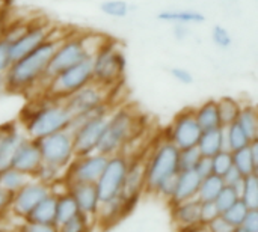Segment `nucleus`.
I'll list each match as a JSON object with an SVG mask.
<instances>
[{"instance_id": "obj_6", "label": "nucleus", "mask_w": 258, "mask_h": 232, "mask_svg": "<svg viewBox=\"0 0 258 232\" xmlns=\"http://www.w3.org/2000/svg\"><path fill=\"white\" fill-rule=\"evenodd\" d=\"M178 148L168 139L160 140L144 162L145 169V190L156 193L159 184L169 175L177 174L178 169Z\"/></svg>"}, {"instance_id": "obj_9", "label": "nucleus", "mask_w": 258, "mask_h": 232, "mask_svg": "<svg viewBox=\"0 0 258 232\" xmlns=\"http://www.w3.org/2000/svg\"><path fill=\"white\" fill-rule=\"evenodd\" d=\"M128 165H130V157L125 154H115L107 159V163L100 178L95 183L100 204L119 196Z\"/></svg>"}, {"instance_id": "obj_2", "label": "nucleus", "mask_w": 258, "mask_h": 232, "mask_svg": "<svg viewBox=\"0 0 258 232\" xmlns=\"http://www.w3.org/2000/svg\"><path fill=\"white\" fill-rule=\"evenodd\" d=\"M71 112L63 100L38 95L36 104L26 109L21 116L24 134L30 139H41L60 130H67L71 122Z\"/></svg>"}, {"instance_id": "obj_33", "label": "nucleus", "mask_w": 258, "mask_h": 232, "mask_svg": "<svg viewBox=\"0 0 258 232\" xmlns=\"http://www.w3.org/2000/svg\"><path fill=\"white\" fill-rule=\"evenodd\" d=\"M240 201L249 208L258 210V177L257 174L248 175L243 180V187L240 192Z\"/></svg>"}, {"instance_id": "obj_37", "label": "nucleus", "mask_w": 258, "mask_h": 232, "mask_svg": "<svg viewBox=\"0 0 258 232\" xmlns=\"http://www.w3.org/2000/svg\"><path fill=\"white\" fill-rule=\"evenodd\" d=\"M89 217L79 213L77 216L71 217L70 220L57 225V232H89Z\"/></svg>"}, {"instance_id": "obj_21", "label": "nucleus", "mask_w": 258, "mask_h": 232, "mask_svg": "<svg viewBox=\"0 0 258 232\" xmlns=\"http://www.w3.org/2000/svg\"><path fill=\"white\" fill-rule=\"evenodd\" d=\"M201 177L198 175V172L194 171H178V177H177V187L174 192L172 199L169 201V204H178V202H184L189 199H197V193L201 184Z\"/></svg>"}, {"instance_id": "obj_38", "label": "nucleus", "mask_w": 258, "mask_h": 232, "mask_svg": "<svg viewBox=\"0 0 258 232\" xmlns=\"http://www.w3.org/2000/svg\"><path fill=\"white\" fill-rule=\"evenodd\" d=\"M239 199H240V198H239L237 192H236L233 187L224 186V189L219 192V195L216 196V199H215L213 202H215L216 208L219 210V213L222 214V213L227 211L231 205H234Z\"/></svg>"}, {"instance_id": "obj_51", "label": "nucleus", "mask_w": 258, "mask_h": 232, "mask_svg": "<svg viewBox=\"0 0 258 232\" xmlns=\"http://www.w3.org/2000/svg\"><path fill=\"white\" fill-rule=\"evenodd\" d=\"M172 35H174V38H177L178 41L186 39V38L189 36V26H186V24H174Z\"/></svg>"}, {"instance_id": "obj_45", "label": "nucleus", "mask_w": 258, "mask_h": 232, "mask_svg": "<svg viewBox=\"0 0 258 232\" xmlns=\"http://www.w3.org/2000/svg\"><path fill=\"white\" fill-rule=\"evenodd\" d=\"M204 226H206V229L209 232H234V226L230 225L222 214L218 216L216 219H213L212 222H209Z\"/></svg>"}, {"instance_id": "obj_42", "label": "nucleus", "mask_w": 258, "mask_h": 232, "mask_svg": "<svg viewBox=\"0 0 258 232\" xmlns=\"http://www.w3.org/2000/svg\"><path fill=\"white\" fill-rule=\"evenodd\" d=\"M12 54H11V42L0 36V75H5V72L12 65Z\"/></svg>"}, {"instance_id": "obj_19", "label": "nucleus", "mask_w": 258, "mask_h": 232, "mask_svg": "<svg viewBox=\"0 0 258 232\" xmlns=\"http://www.w3.org/2000/svg\"><path fill=\"white\" fill-rule=\"evenodd\" d=\"M26 137L14 124H5L0 127V172L11 168L14 154Z\"/></svg>"}, {"instance_id": "obj_8", "label": "nucleus", "mask_w": 258, "mask_h": 232, "mask_svg": "<svg viewBox=\"0 0 258 232\" xmlns=\"http://www.w3.org/2000/svg\"><path fill=\"white\" fill-rule=\"evenodd\" d=\"M36 142H38V146L41 151L42 163L53 166L56 169H60L63 172H65L67 166L76 157L73 134L68 128L56 131L45 137H41Z\"/></svg>"}, {"instance_id": "obj_7", "label": "nucleus", "mask_w": 258, "mask_h": 232, "mask_svg": "<svg viewBox=\"0 0 258 232\" xmlns=\"http://www.w3.org/2000/svg\"><path fill=\"white\" fill-rule=\"evenodd\" d=\"M89 83H92V57L85 59L54 75L42 86V92L39 95L63 100Z\"/></svg>"}, {"instance_id": "obj_36", "label": "nucleus", "mask_w": 258, "mask_h": 232, "mask_svg": "<svg viewBox=\"0 0 258 232\" xmlns=\"http://www.w3.org/2000/svg\"><path fill=\"white\" fill-rule=\"evenodd\" d=\"M248 211H249V208L239 199L234 205H231L227 211H224L222 216L225 217V220L230 225H233L234 228H239V226H242V223H243Z\"/></svg>"}, {"instance_id": "obj_24", "label": "nucleus", "mask_w": 258, "mask_h": 232, "mask_svg": "<svg viewBox=\"0 0 258 232\" xmlns=\"http://www.w3.org/2000/svg\"><path fill=\"white\" fill-rule=\"evenodd\" d=\"M24 220L45 223V225H56V195L51 192L47 198H44Z\"/></svg>"}, {"instance_id": "obj_10", "label": "nucleus", "mask_w": 258, "mask_h": 232, "mask_svg": "<svg viewBox=\"0 0 258 232\" xmlns=\"http://www.w3.org/2000/svg\"><path fill=\"white\" fill-rule=\"evenodd\" d=\"M107 159H109L107 156L100 154L97 151L86 156H76L73 162L67 166L62 180L65 181V184H73V183L95 184L107 163Z\"/></svg>"}, {"instance_id": "obj_32", "label": "nucleus", "mask_w": 258, "mask_h": 232, "mask_svg": "<svg viewBox=\"0 0 258 232\" xmlns=\"http://www.w3.org/2000/svg\"><path fill=\"white\" fill-rule=\"evenodd\" d=\"M216 101H218V110H219V118H221L222 127H227V125L236 122L242 104L236 98H231V97H222Z\"/></svg>"}, {"instance_id": "obj_3", "label": "nucleus", "mask_w": 258, "mask_h": 232, "mask_svg": "<svg viewBox=\"0 0 258 232\" xmlns=\"http://www.w3.org/2000/svg\"><path fill=\"white\" fill-rule=\"evenodd\" d=\"M106 41H107V38H104L101 35H94V33L92 35H89V33L65 35L59 41L38 88H42L48 80H51L54 75H57L63 69H67L73 65H77L85 59L92 57L94 53Z\"/></svg>"}, {"instance_id": "obj_56", "label": "nucleus", "mask_w": 258, "mask_h": 232, "mask_svg": "<svg viewBox=\"0 0 258 232\" xmlns=\"http://www.w3.org/2000/svg\"><path fill=\"white\" fill-rule=\"evenodd\" d=\"M234 232H251V231L245 229L243 226H239V228H234Z\"/></svg>"}, {"instance_id": "obj_27", "label": "nucleus", "mask_w": 258, "mask_h": 232, "mask_svg": "<svg viewBox=\"0 0 258 232\" xmlns=\"http://www.w3.org/2000/svg\"><path fill=\"white\" fill-rule=\"evenodd\" d=\"M56 195V226L70 220L71 217L77 216L80 211H79V207L74 201V198L68 193V190H65L63 193Z\"/></svg>"}, {"instance_id": "obj_11", "label": "nucleus", "mask_w": 258, "mask_h": 232, "mask_svg": "<svg viewBox=\"0 0 258 232\" xmlns=\"http://www.w3.org/2000/svg\"><path fill=\"white\" fill-rule=\"evenodd\" d=\"M56 33H57V29L54 27L53 23H50L47 20L29 21V24H27L26 30L21 33V36L11 44L12 60H17V59L23 57L24 54L33 51L41 44H44L45 41L53 38Z\"/></svg>"}, {"instance_id": "obj_46", "label": "nucleus", "mask_w": 258, "mask_h": 232, "mask_svg": "<svg viewBox=\"0 0 258 232\" xmlns=\"http://www.w3.org/2000/svg\"><path fill=\"white\" fill-rule=\"evenodd\" d=\"M171 75L174 77V80H177L181 85H192L195 80L194 74L187 68H183V66H174L171 69Z\"/></svg>"}, {"instance_id": "obj_50", "label": "nucleus", "mask_w": 258, "mask_h": 232, "mask_svg": "<svg viewBox=\"0 0 258 232\" xmlns=\"http://www.w3.org/2000/svg\"><path fill=\"white\" fill-rule=\"evenodd\" d=\"M11 198H12L11 193H8V192H5L3 189H0V217H2L6 211H9Z\"/></svg>"}, {"instance_id": "obj_18", "label": "nucleus", "mask_w": 258, "mask_h": 232, "mask_svg": "<svg viewBox=\"0 0 258 232\" xmlns=\"http://www.w3.org/2000/svg\"><path fill=\"white\" fill-rule=\"evenodd\" d=\"M68 193L74 198L79 211L85 216L97 217L98 208H100V198L95 184L91 183H73L67 184Z\"/></svg>"}, {"instance_id": "obj_26", "label": "nucleus", "mask_w": 258, "mask_h": 232, "mask_svg": "<svg viewBox=\"0 0 258 232\" xmlns=\"http://www.w3.org/2000/svg\"><path fill=\"white\" fill-rule=\"evenodd\" d=\"M222 131H224V149L225 151L233 152V151L245 148L251 143V139L239 127L237 122H233L227 127H222Z\"/></svg>"}, {"instance_id": "obj_23", "label": "nucleus", "mask_w": 258, "mask_h": 232, "mask_svg": "<svg viewBox=\"0 0 258 232\" xmlns=\"http://www.w3.org/2000/svg\"><path fill=\"white\" fill-rule=\"evenodd\" d=\"M157 18L171 24H201L206 21V15L195 9H165L157 14Z\"/></svg>"}, {"instance_id": "obj_1", "label": "nucleus", "mask_w": 258, "mask_h": 232, "mask_svg": "<svg viewBox=\"0 0 258 232\" xmlns=\"http://www.w3.org/2000/svg\"><path fill=\"white\" fill-rule=\"evenodd\" d=\"M65 35H54L44 44H41L33 51L24 54L23 57L12 62L9 69L5 72V85L6 92L21 94L29 92L39 86L45 68L59 44V41Z\"/></svg>"}, {"instance_id": "obj_30", "label": "nucleus", "mask_w": 258, "mask_h": 232, "mask_svg": "<svg viewBox=\"0 0 258 232\" xmlns=\"http://www.w3.org/2000/svg\"><path fill=\"white\" fill-rule=\"evenodd\" d=\"M231 154H233V166H234L243 177L257 174L258 162L254 159L249 145L245 146V148H240V149H237V151H233Z\"/></svg>"}, {"instance_id": "obj_47", "label": "nucleus", "mask_w": 258, "mask_h": 232, "mask_svg": "<svg viewBox=\"0 0 258 232\" xmlns=\"http://www.w3.org/2000/svg\"><path fill=\"white\" fill-rule=\"evenodd\" d=\"M243 175L233 166V168H230L224 175H222V181H224V184L225 186H230V187H234V186H237L240 181H243Z\"/></svg>"}, {"instance_id": "obj_39", "label": "nucleus", "mask_w": 258, "mask_h": 232, "mask_svg": "<svg viewBox=\"0 0 258 232\" xmlns=\"http://www.w3.org/2000/svg\"><path fill=\"white\" fill-rule=\"evenodd\" d=\"M212 39L215 45L221 50H230L233 45V36L230 30L222 24H215L212 29Z\"/></svg>"}, {"instance_id": "obj_5", "label": "nucleus", "mask_w": 258, "mask_h": 232, "mask_svg": "<svg viewBox=\"0 0 258 232\" xmlns=\"http://www.w3.org/2000/svg\"><path fill=\"white\" fill-rule=\"evenodd\" d=\"M125 56L112 41H106L92 56V83L113 91L125 72Z\"/></svg>"}, {"instance_id": "obj_4", "label": "nucleus", "mask_w": 258, "mask_h": 232, "mask_svg": "<svg viewBox=\"0 0 258 232\" xmlns=\"http://www.w3.org/2000/svg\"><path fill=\"white\" fill-rule=\"evenodd\" d=\"M139 128V116L132 107L112 109L107 116L97 152L107 157L122 154L125 146L135 139Z\"/></svg>"}, {"instance_id": "obj_13", "label": "nucleus", "mask_w": 258, "mask_h": 232, "mask_svg": "<svg viewBox=\"0 0 258 232\" xmlns=\"http://www.w3.org/2000/svg\"><path fill=\"white\" fill-rule=\"evenodd\" d=\"M201 133L203 131L195 119L194 109H184L171 122L166 139L172 142L178 149H184V148L197 146Z\"/></svg>"}, {"instance_id": "obj_53", "label": "nucleus", "mask_w": 258, "mask_h": 232, "mask_svg": "<svg viewBox=\"0 0 258 232\" xmlns=\"http://www.w3.org/2000/svg\"><path fill=\"white\" fill-rule=\"evenodd\" d=\"M180 232H209L206 229L204 225H198V226H194V228H189V229H183Z\"/></svg>"}, {"instance_id": "obj_25", "label": "nucleus", "mask_w": 258, "mask_h": 232, "mask_svg": "<svg viewBox=\"0 0 258 232\" xmlns=\"http://www.w3.org/2000/svg\"><path fill=\"white\" fill-rule=\"evenodd\" d=\"M197 148L200 149L203 157H209V159H212L213 156L221 152L224 149V131H222V128L203 131L200 136V140L197 143Z\"/></svg>"}, {"instance_id": "obj_22", "label": "nucleus", "mask_w": 258, "mask_h": 232, "mask_svg": "<svg viewBox=\"0 0 258 232\" xmlns=\"http://www.w3.org/2000/svg\"><path fill=\"white\" fill-rule=\"evenodd\" d=\"M194 113H195V119H197L201 131L222 128L216 100H209V101L203 103L200 107L194 109Z\"/></svg>"}, {"instance_id": "obj_31", "label": "nucleus", "mask_w": 258, "mask_h": 232, "mask_svg": "<svg viewBox=\"0 0 258 232\" xmlns=\"http://www.w3.org/2000/svg\"><path fill=\"white\" fill-rule=\"evenodd\" d=\"M29 180H30V177H27L26 174H23V172H20V171H17L14 168H8V169L0 172V189H3L5 192L14 195Z\"/></svg>"}, {"instance_id": "obj_52", "label": "nucleus", "mask_w": 258, "mask_h": 232, "mask_svg": "<svg viewBox=\"0 0 258 232\" xmlns=\"http://www.w3.org/2000/svg\"><path fill=\"white\" fill-rule=\"evenodd\" d=\"M6 24H8L6 15H5V12H2V14H0V36L3 35V32H5V29H6Z\"/></svg>"}, {"instance_id": "obj_44", "label": "nucleus", "mask_w": 258, "mask_h": 232, "mask_svg": "<svg viewBox=\"0 0 258 232\" xmlns=\"http://www.w3.org/2000/svg\"><path fill=\"white\" fill-rule=\"evenodd\" d=\"M17 232H57L56 225H45V223H36L30 220H23V223L18 226Z\"/></svg>"}, {"instance_id": "obj_14", "label": "nucleus", "mask_w": 258, "mask_h": 232, "mask_svg": "<svg viewBox=\"0 0 258 232\" xmlns=\"http://www.w3.org/2000/svg\"><path fill=\"white\" fill-rule=\"evenodd\" d=\"M110 92L112 91H107L95 83H89L82 89L76 91L74 94L68 95L67 98H63V103L74 116L110 103Z\"/></svg>"}, {"instance_id": "obj_41", "label": "nucleus", "mask_w": 258, "mask_h": 232, "mask_svg": "<svg viewBox=\"0 0 258 232\" xmlns=\"http://www.w3.org/2000/svg\"><path fill=\"white\" fill-rule=\"evenodd\" d=\"M177 177H178V172L174 174V175H169L168 178H165V180L159 184V187L156 189V193H154V195H159V196H162L163 199L171 201L172 196H174L175 187H177Z\"/></svg>"}, {"instance_id": "obj_58", "label": "nucleus", "mask_w": 258, "mask_h": 232, "mask_svg": "<svg viewBox=\"0 0 258 232\" xmlns=\"http://www.w3.org/2000/svg\"><path fill=\"white\" fill-rule=\"evenodd\" d=\"M135 232H138V231H135Z\"/></svg>"}, {"instance_id": "obj_43", "label": "nucleus", "mask_w": 258, "mask_h": 232, "mask_svg": "<svg viewBox=\"0 0 258 232\" xmlns=\"http://www.w3.org/2000/svg\"><path fill=\"white\" fill-rule=\"evenodd\" d=\"M218 216H221V213H219V210L216 208L215 202H201V207H200L201 225H207L209 222H212V220L216 219Z\"/></svg>"}, {"instance_id": "obj_12", "label": "nucleus", "mask_w": 258, "mask_h": 232, "mask_svg": "<svg viewBox=\"0 0 258 232\" xmlns=\"http://www.w3.org/2000/svg\"><path fill=\"white\" fill-rule=\"evenodd\" d=\"M53 192L51 186L30 178L20 190H17L12 198H11V205H9V211L17 216L18 219L24 220L30 211L44 199L47 198L50 193Z\"/></svg>"}, {"instance_id": "obj_34", "label": "nucleus", "mask_w": 258, "mask_h": 232, "mask_svg": "<svg viewBox=\"0 0 258 232\" xmlns=\"http://www.w3.org/2000/svg\"><path fill=\"white\" fill-rule=\"evenodd\" d=\"M130 9L125 0H104L100 3V11L110 18H124L130 14Z\"/></svg>"}, {"instance_id": "obj_48", "label": "nucleus", "mask_w": 258, "mask_h": 232, "mask_svg": "<svg viewBox=\"0 0 258 232\" xmlns=\"http://www.w3.org/2000/svg\"><path fill=\"white\" fill-rule=\"evenodd\" d=\"M195 171L198 172V175H200L201 178H206V177L212 175V174H213L212 159H209V157H201L200 162H198V165H197V168H195Z\"/></svg>"}, {"instance_id": "obj_15", "label": "nucleus", "mask_w": 258, "mask_h": 232, "mask_svg": "<svg viewBox=\"0 0 258 232\" xmlns=\"http://www.w3.org/2000/svg\"><path fill=\"white\" fill-rule=\"evenodd\" d=\"M109 115H100L95 118H91L71 130L73 134V143H74V152L76 156H86L97 151L100 137L103 134L106 121Z\"/></svg>"}, {"instance_id": "obj_54", "label": "nucleus", "mask_w": 258, "mask_h": 232, "mask_svg": "<svg viewBox=\"0 0 258 232\" xmlns=\"http://www.w3.org/2000/svg\"><path fill=\"white\" fill-rule=\"evenodd\" d=\"M6 92V85H5V75H0V97Z\"/></svg>"}, {"instance_id": "obj_17", "label": "nucleus", "mask_w": 258, "mask_h": 232, "mask_svg": "<svg viewBox=\"0 0 258 232\" xmlns=\"http://www.w3.org/2000/svg\"><path fill=\"white\" fill-rule=\"evenodd\" d=\"M41 165H42V157H41L38 142L35 139H30L26 136L14 154L11 168L33 178L36 175L38 169L41 168Z\"/></svg>"}, {"instance_id": "obj_16", "label": "nucleus", "mask_w": 258, "mask_h": 232, "mask_svg": "<svg viewBox=\"0 0 258 232\" xmlns=\"http://www.w3.org/2000/svg\"><path fill=\"white\" fill-rule=\"evenodd\" d=\"M145 190V169H144V160L130 159V165L122 183V189L119 196L122 198L128 213L136 205L139 196Z\"/></svg>"}, {"instance_id": "obj_40", "label": "nucleus", "mask_w": 258, "mask_h": 232, "mask_svg": "<svg viewBox=\"0 0 258 232\" xmlns=\"http://www.w3.org/2000/svg\"><path fill=\"white\" fill-rule=\"evenodd\" d=\"M212 168L215 175L222 177L230 168H233V154L230 151L222 149L221 152L212 157Z\"/></svg>"}, {"instance_id": "obj_57", "label": "nucleus", "mask_w": 258, "mask_h": 232, "mask_svg": "<svg viewBox=\"0 0 258 232\" xmlns=\"http://www.w3.org/2000/svg\"><path fill=\"white\" fill-rule=\"evenodd\" d=\"M0 232H9V231H8V229H5V228H3V226L0 225Z\"/></svg>"}, {"instance_id": "obj_28", "label": "nucleus", "mask_w": 258, "mask_h": 232, "mask_svg": "<svg viewBox=\"0 0 258 232\" xmlns=\"http://www.w3.org/2000/svg\"><path fill=\"white\" fill-rule=\"evenodd\" d=\"M236 122L239 124V127L246 133V136L251 140L258 139V113L254 106H251V104L242 106Z\"/></svg>"}, {"instance_id": "obj_29", "label": "nucleus", "mask_w": 258, "mask_h": 232, "mask_svg": "<svg viewBox=\"0 0 258 232\" xmlns=\"http://www.w3.org/2000/svg\"><path fill=\"white\" fill-rule=\"evenodd\" d=\"M224 186L225 184L222 181V177L212 174L201 180V184H200V189L197 193V199L200 202H213L216 199V196L219 195V192L224 189Z\"/></svg>"}, {"instance_id": "obj_20", "label": "nucleus", "mask_w": 258, "mask_h": 232, "mask_svg": "<svg viewBox=\"0 0 258 232\" xmlns=\"http://www.w3.org/2000/svg\"><path fill=\"white\" fill-rule=\"evenodd\" d=\"M171 207H172V220L180 231L201 225V219H200L201 202L198 199H189L184 202L172 204Z\"/></svg>"}, {"instance_id": "obj_55", "label": "nucleus", "mask_w": 258, "mask_h": 232, "mask_svg": "<svg viewBox=\"0 0 258 232\" xmlns=\"http://www.w3.org/2000/svg\"><path fill=\"white\" fill-rule=\"evenodd\" d=\"M6 5H8V0H0V14H2V12H5Z\"/></svg>"}, {"instance_id": "obj_35", "label": "nucleus", "mask_w": 258, "mask_h": 232, "mask_svg": "<svg viewBox=\"0 0 258 232\" xmlns=\"http://www.w3.org/2000/svg\"><path fill=\"white\" fill-rule=\"evenodd\" d=\"M201 157L203 156L197 146L180 149L178 151V169L180 171H194Z\"/></svg>"}, {"instance_id": "obj_49", "label": "nucleus", "mask_w": 258, "mask_h": 232, "mask_svg": "<svg viewBox=\"0 0 258 232\" xmlns=\"http://www.w3.org/2000/svg\"><path fill=\"white\" fill-rule=\"evenodd\" d=\"M242 226L251 232H258V210H249Z\"/></svg>"}]
</instances>
